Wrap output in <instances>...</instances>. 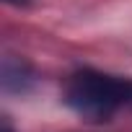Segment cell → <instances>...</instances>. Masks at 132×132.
<instances>
[{
  "label": "cell",
  "mask_w": 132,
  "mask_h": 132,
  "mask_svg": "<svg viewBox=\"0 0 132 132\" xmlns=\"http://www.w3.org/2000/svg\"><path fill=\"white\" fill-rule=\"evenodd\" d=\"M62 98L78 117L88 122H106L132 104V80L98 70H78L68 78Z\"/></svg>",
  "instance_id": "1"
},
{
  "label": "cell",
  "mask_w": 132,
  "mask_h": 132,
  "mask_svg": "<svg viewBox=\"0 0 132 132\" xmlns=\"http://www.w3.org/2000/svg\"><path fill=\"white\" fill-rule=\"evenodd\" d=\"M31 70H29V65L21 62V60H13V57H5L3 62V88L11 93V91H18L23 93L31 83Z\"/></svg>",
  "instance_id": "2"
}]
</instances>
